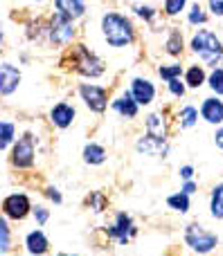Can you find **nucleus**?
<instances>
[{"instance_id":"nucleus-31","label":"nucleus","mask_w":223,"mask_h":256,"mask_svg":"<svg viewBox=\"0 0 223 256\" xmlns=\"http://www.w3.org/2000/svg\"><path fill=\"white\" fill-rule=\"evenodd\" d=\"M9 250V225L7 220H0V252H7Z\"/></svg>"},{"instance_id":"nucleus-35","label":"nucleus","mask_w":223,"mask_h":256,"mask_svg":"<svg viewBox=\"0 0 223 256\" xmlns=\"http://www.w3.org/2000/svg\"><path fill=\"white\" fill-rule=\"evenodd\" d=\"M207 7H210L212 16L223 18V0H207Z\"/></svg>"},{"instance_id":"nucleus-7","label":"nucleus","mask_w":223,"mask_h":256,"mask_svg":"<svg viewBox=\"0 0 223 256\" xmlns=\"http://www.w3.org/2000/svg\"><path fill=\"white\" fill-rule=\"evenodd\" d=\"M79 97H81V102L86 104V108H88L90 112H97V115H102L108 106V94H106V90L99 88V86L81 84L79 86Z\"/></svg>"},{"instance_id":"nucleus-19","label":"nucleus","mask_w":223,"mask_h":256,"mask_svg":"<svg viewBox=\"0 0 223 256\" xmlns=\"http://www.w3.org/2000/svg\"><path fill=\"white\" fill-rule=\"evenodd\" d=\"M84 162L90 166H99V164L106 162V150L99 144H86L84 148Z\"/></svg>"},{"instance_id":"nucleus-9","label":"nucleus","mask_w":223,"mask_h":256,"mask_svg":"<svg viewBox=\"0 0 223 256\" xmlns=\"http://www.w3.org/2000/svg\"><path fill=\"white\" fill-rule=\"evenodd\" d=\"M106 234H108V238L117 240L120 245H129L131 238L138 234V230H135V225H133V220H131L129 214L122 212V214H117L115 225H113L111 230H106Z\"/></svg>"},{"instance_id":"nucleus-32","label":"nucleus","mask_w":223,"mask_h":256,"mask_svg":"<svg viewBox=\"0 0 223 256\" xmlns=\"http://www.w3.org/2000/svg\"><path fill=\"white\" fill-rule=\"evenodd\" d=\"M88 202L93 204V209H95L97 214H102L104 209H106V198H104L102 194H93V196L88 198Z\"/></svg>"},{"instance_id":"nucleus-3","label":"nucleus","mask_w":223,"mask_h":256,"mask_svg":"<svg viewBox=\"0 0 223 256\" xmlns=\"http://www.w3.org/2000/svg\"><path fill=\"white\" fill-rule=\"evenodd\" d=\"M72 66H75V70L81 76H88V79H97L106 70L102 58L95 52H90L86 45H77L75 48V52H72Z\"/></svg>"},{"instance_id":"nucleus-12","label":"nucleus","mask_w":223,"mask_h":256,"mask_svg":"<svg viewBox=\"0 0 223 256\" xmlns=\"http://www.w3.org/2000/svg\"><path fill=\"white\" fill-rule=\"evenodd\" d=\"M135 150H138L140 155H153V158H165L167 155V144L165 140H158V137L153 135H147V137H140L138 142H135Z\"/></svg>"},{"instance_id":"nucleus-1","label":"nucleus","mask_w":223,"mask_h":256,"mask_svg":"<svg viewBox=\"0 0 223 256\" xmlns=\"http://www.w3.org/2000/svg\"><path fill=\"white\" fill-rule=\"evenodd\" d=\"M102 36L111 48H129L135 40L133 22L122 14L108 12L102 16Z\"/></svg>"},{"instance_id":"nucleus-29","label":"nucleus","mask_w":223,"mask_h":256,"mask_svg":"<svg viewBox=\"0 0 223 256\" xmlns=\"http://www.w3.org/2000/svg\"><path fill=\"white\" fill-rule=\"evenodd\" d=\"M210 88H212V92L223 97V68H216L210 74Z\"/></svg>"},{"instance_id":"nucleus-22","label":"nucleus","mask_w":223,"mask_h":256,"mask_svg":"<svg viewBox=\"0 0 223 256\" xmlns=\"http://www.w3.org/2000/svg\"><path fill=\"white\" fill-rule=\"evenodd\" d=\"M205 79H207V76H205V70H203L201 66H192V68L187 70V76H185V84H187L192 90H198L203 84H205Z\"/></svg>"},{"instance_id":"nucleus-24","label":"nucleus","mask_w":223,"mask_h":256,"mask_svg":"<svg viewBox=\"0 0 223 256\" xmlns=\"http://www.w3.org/2000/svg\"><path fill=\"white\" fill-rule=\"evenodd\" d=\"M167 54H169V56H180V54H183V34H180V32H171L169 34V38H167Z\"/></svg>"},{"instance_id":"nucleus-17","label":"nucleus","mask_w":223,"mask_h":256,"mask_svg":"<svg viewBox=\"0 0 223 256\" xmlns=\"http://www.w3.org/2000/svg\"><path fill=\"white\" fill-rule=\"evenodd\" d=\"M54 7H57V12L66 14V16L75 18V20L86 14V2L84 0H54Z\"/></svg>"},{"instance_id":"nucleus-21","label":"nucleus","mask_w":223,"mask_h":256,"mask_svg":"<svg viewBox=\"0 0 223 256\" xmlns=\"http://www.w3.org/2000/svg\"><path fill=\"white\" fill-rule=\"evenodd\" d=\"M167 207L174 209V212H178V214H187L189 212V194L178 191V194L169 196V198H167Z\"/></svg>"},{"instance_id":"nucleus-6","label":"nucleus","mask_w":223,"mask_h":256,"mask_svg":"<svg viewBox=\"0 0 223 256\" xmlns=\"http://www.w3.org/2000/svg\"><path fill=\"white\" fill-rule=\"evenodd\" d=\"M34 135L25 132L12 148V164L16 168H30L34 164Z\"/></svg>"},{"instance_id":"nucleus-15","label":"nucleus","mask_w":223,"mask_h":256,"mask_svg":"<svg viewBox=\"0 0 223 256\" xmlns=\"http://www.w3.org/2000/svg\"><path fill=\"white\" fill-rule=\"evenodd\" d=\"M75 108L70 106V104H66V102H61V104H57V106L50 110V122H52L57 128H68L75 122Z\"/></svg>"},{"instance_id":"nucleus-13","label":"nucleus","mask_w":223,"mask_h":256,"mask_svg":"<svg viewBox=\"0 0 223 256\" xmlns=\"http://www.w3.org/2000/svg\"><path fill=\"white\" fill-rule=\"evenodd\" d=\"M201 117L207 122V124H212V126L223 124V102H221L219 97L203 99V104H201Z\"/></svg>"},{"instance_id":"nucleus-27","label":"nucleus","mask_w":223,"mask_h":256,"mask_svg":"<svg viewBox=\"0 0 223 256\" xmlns=\"http://www.w3.org/2000/svg\"><path fill=\"white\" fill-rule=\"evenodd\" d=\"M187 7V0H165V14L169 18L180 16V12H185Z\"/></svg>"},{"instance_id":"nucleus-20","label":"nucleus","mask_w":223,"mask_h":256,"mask_svg":"<svg viewBox=\"0 0 223 256\" xmlns=\"http://www.w3.org/2000/svg\"><path fill=\"white\" fill-rule=\"evenodd\" d=\"M210 214L216 220H223V184H216L210 196Z\"/></svg>"},{"instance_id":"nucleus-5","label":"nucleus","mask_w":223,"mask_h":256,"mask_svg":"<svg viewBox=\"0 0 223 256\" xmlns=\"http://www.w3.org/2000/svg\"><path fill=\"white\" fill-rule=\"evenodd\" d=\"M185 245L192 252L207 254L219 245V236L207 232L203 225H187V230H185Z\"/></svg>"},{"instance_id":"nucleus-25","label":"nucleus","mask_w":223,"mask_h":256,"mask_svg":"<svg viewBox=\"0 0 223 256\" xmlns=\"http://www.w3.org/2000/svg\"><path fill=\"white\" fill-rule=\"evenodd\" d=\"M158 74H160L162 81H167L169 84L171 79H178L180 74H183V66L180 63H171V66H160L158 68Z\"/></svg>"},{"instance_id":"nucleus-14","label":"nucleus","mask_w":223,"mask_h":256,"mask_svg":"<svg viewBox=\"0 0 223 256\" xmlns=\"http://www.w3.org/2000/svg\"><path fill=\"white\" fill-rule=\"evenodd\" d=\"M113 110H115L117 115H122L124 120H135V117H138V110H140V104L135 102L131 90H129V92H124L122 97L113 99Z\"/></svg>"},{"instance_id":"nucleus-33","label":"nucleus","mask_w":223,"mask_h":256,"mask_svg":"<svg viewBox=\"0 0 223 256\" xmlns=\"http://www.w3.org/2000/svg\"><path fill=\"white\" fill-rule=\"evenodd\" d=\"M167 86H169V92L174 94V97H178V99H180V97L185 94V86L180 84V76H178V79H171Z\"/></svg>"},{"instance_id":"nucleus-34","label":"nucleus","mask_w":223,"mask_h":256,"mask_svg":"<svg viewBox=\"0 0 223 256\" xmlns=\"http://www.w3.org/2000/svg\"><path fill=\"white\" fill-rule=\"evenodd\" d=\"M32 214H34V220H36V225H41V227H43L45 222H48V218H50V212H48V209H45V207H36Z\"/></svg>"},{"instance_id":"nucleus-37","label":"nucleus","mask_w":223,"mask_h":256,"mask_svg":"<svg viewBox=\"0 0 223 256\" xmlns=\"http://www.w3.org/2000/svg\"><path fill=\"white\" fill-rule=\"evenodd\" d=\"M180 178H183V180H192V178H194V168L192 166H183V168H180Z\"/></svg>"},{"instance_id":"nucleus-28","label":"nucleus","mask_w":223,"mask_h":256,"mask_svg":"<svg viewBox=\"0 0 223 256\" xmlns=\"http://www.w3.org/2000/svg\"><path fill=\"white\" fill-rule=\"evenodd\" d=\"M187 20H189V25H205L207 16H205V12H203V7L198 2L192 4V12H189Z\"/></svg>"},{"instance_id":"nucleus-36","label":"nucleus","mask_w":223,"mask_h":256,"mask_svg":"<svg viewBox=\"0 0 223 256\" xmlns=\"http://www.w3.org/2000/svg\"><path fill=\"white\" fill-rule=\"evenodd\" d=\"M45 196H48L54 204H61V194H59L57 186H48V189H45Z\"/></svg>"},{"instance_id":"nucleus-38","label":"nucleus","mask_w":223,"mask_h":256,"mask_svg":"<svg viewBox=\"0 0 223 256\" xmlns=\"http://www.w3.org/2000/svg\"><path fill=\"white\" fill-rule=\"evenodd\" d=\"M180 191H185V194H189V196H192V194H196V184H194L192 180H187V182H185V186H183V189H180Z\"/></svg>"},{"instance_id":"nucleus-4","label":"nucleus","mask_w":223,"mask_h":256,"mask_svg":"<svg viewBox=\"0 0 223 256\" xmlns=\"http://www.w3.org/2000/svg\"><path fill=\"white\" fill-rule=\"evenodd\" d=\"M75 34H77L75 18L66 16L61 12H54V16L50 18V32H48L50 43H54L57 48H63V45L72 43Z\"/></svg>"},{"instance_id":"nucleus-39","label":"nucleus","mask_w":223,"mask_h":256,"mask_svg":"<svg viewBox=\"0 0 223 256\" xmlns=\"http://www.w3.org/2000/svg\"><path fill=\"white\" fill-rule=\"evenodd\" d=\"M214 144L223 150V128H219V130H216V135H214Z\"/></svg>"},{"instance_id":"nucleus-30","label":"nucleus","mask_w":223,"mask_h":256,"mask_svg":"<svg viewBox=\"0 0 223 256\" xmlns=\"http://www.w3.org/2000/svg\"><path fill=\"white\" fill-rule=\"evenodd\" d=\"M135 14H138L142 20H147V22H151L153 18H156V9L149 7V4H135Z\"/></svg>"},{"instance_id":"nucleus-11","label":"nucleus","mask_w":223,"mask_h":256,"mask_svg":"<svg viewBox=\"0 0 223 256\" xmlns=\"http://www.w3.org/2000/svg\"><path fill=\"white\" fill-rule=\"evenodd\" d=\"M18 84H21V72H18V68H14L12 63L5 61L3 66H0V94L9 97V94L18 88Z\"/></svg>"},{"instance_id":"nucleus-23","label":"nucleus","mask_w":223,"mask_h":256,"mask_svg":"<svg viewBox=\"0 0 223 256\" xmlns=\"http://www.w3.org/2000/svg\"><path fill=\"white\" fill-rule=\"evenodd\" d=\"M198 122V110L194 106H185L183 110L178 112V124L180 128H194Z\"/></svg>"},{"instance_id":"nucleus-40","label":"nucleus","mask_w":223,"mask_h":256,"mask_svg":"<svg viewBox=\"0 0 223 256\" xmlns=\"http://www.w3.org/2000/svg\"><path fill=\"white\" fill-rule=\"evenodd\" d=\"M32 2H43V0H32Z\"/></svg>"},{"instance_id":"nucleus-10","label":"nucleus","mask_w":223,"mask_h":256,"mask_svg":"<svg viewBox=\"0 0 223 256\" xmlns=\"http://www.w3.org/2000/svg\"><path fill=\"white\" fill-rule=\"evenodd\" d=\"M131 94H133V99L140 104V106H149V104L156 99V86H153L149 79L138 76V79L131 81Z\"/></svg>"},{"instance_id":"nucleus-16","label":"nucleus","mask_w":223,"mask_h":256,"mask_svg":"<svg viewBox=\"0 0 223 256\" xmlns=\"http://www.w3.org/2000/svg\"><path fill=\"white\" fill-rule=\"evenodd\" d=\"M48 238H45V234L41 230H34L30 232V234L25 236V250L27 254H45L48 252Z\"/></svg>"},{"instance_id":"nucleus-8","label":"nucleus","mask_w":223,"mask_h":256,"mask_svg":"<svg viewBox=\"0 0 223 256\" xmlns=\"http://www.w3.org/2000/svg\"><path fill=\"white\" fill-rule=\"evenodd\" d=\"M32 212L30 198L25 194H12L3 200V214L5 218H12V220H23L27 218V214Z\"/></svg>"},{"instance_id":"nucleus-2","label":"nucleus","mask_w":223,"mask_h":256,"mask_svg":"<svg viewBox=\"0 0 223 256\" xmlns=\"http://www.w3.org/2000/svg\"><path fill=\"white\" fill-rule=\"evenodd\" d=\"M194 54H198L205 66H219V61L223 58V45L219 40V36L210 30H198L196 34L192 36V43H189Z\"/></svg>"},{"instance_id":"nucleus-26","label":"nucleus","mask_w":223,"mask_h":256,"mask_svg":"<svg viewBox=\"0 0 223 256\" xmlns=\"http://www.w3.org/2000/svg\"><path fill=\"white\" fill-rule=\"evenodd\" d=\"M14 130H16V128H14L12 122H3V124H0V137H3V140H0V148L3 150H7L9 144H12Z\"/></svg>"},{"instance_id":"nucleus-18","label":"nucleus","mask_w":223,"mask_h":256,"mask_svg":"<svg viewBox=\"0 0 223 256\" xmlns=\"http://www.w3.org/2000/svg\"><path fill=\"white\" fill-rule=\"evenodd\" d=\"M147 132L158 137V140H167V124H165L162 112H151L147 117Z\"/></svg>"}]
</instances>
